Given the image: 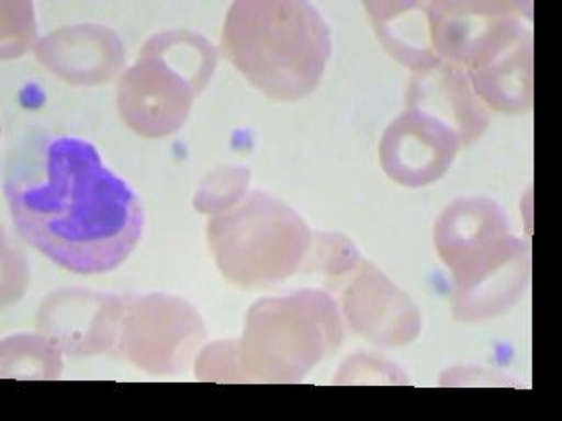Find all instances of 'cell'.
Instances as JSON below:
<instances>
[{"mask_svg": "<svg viewBox=\"0 0 562 421\" xmlns=\"http://www.w3.org/2000/svg\"><path fill=\"white\" fill-rule=\"evenodd\" d=\"M461 148V137L448 123L408 107L383 134L380 162L395 183L422 189L447 174Z\"/></svg>", "mask_w": 562, "mask_h": 421, "instance_id": "8", "label": "cell"}, {"mask_svg": "<svg viewBox=\"0 0 562 421\" xmlns=\"http://www.w3.org/2000/svg\"><path fill=\"white\" fill-rule=\"evenodd\" d=\"M310 234L294 210L255 193L245 206L210 221V244L224 276L243 286L277 283L297 269Z\"/></svg>", "mask_w": 562, "mask_h": 421, "instance_id": "5", "label": "cell"}, {"mask_svg": "<svg viewBox=\"0 0 562 421\" xmlns=\"http://www.w3.org/2000/svg\"><path fill=\"white\" fill-rule=\"evenodd\" d=\"M127 83L128 120L139 134L169 136L183 127L195 95L210 83L216 49L189 31L164 32L149 41Z\"/></svg>", "mask_w": 562, "mask_h": 421, "instance_id": "4", "label": "cell"}, {"mask_svg": "<svg viewBox=\"0 0 562 421\" xmlns=\"http://www.w3.org/2000/svg\"><path fill=\"white\" fill-rule=\"evenodd\" d=\"M220 44L251 87L281 102L312 95L333 55L329 25L303 0H237Z\"/></svg>", "mask_w": 562, "mask_h": 421, "instance_id": "2", "label": "cell"}, {"mask_svg": "<svg viewBox=\"0 0 562 421\" xmlns=\"http://www.w3.org/2000/svg\"><path fill=\"white\" fill-rule=\"evenodd\" d=\"M432 44L439 60L479 69L529 34V2H429Z\"/></svg>", "mask_w": 562, "mask_h": 421, "instance_id": "7", "label": "cell"}, {"mask_svg": "<svg viewBox=\"0 0 562 421\" xmlns=\"http://www.w3.org/2000/svg\"><path fill=\"white\" fill-rule=\"evenodd\" d=\"M360 280L348 297V312L357 330L385 344H406L420 333V312L408 295L391 285L382 274Z\"/></svg>", "mask_w": 562, "mask_h": 421, "instance_id": "10", "label": "cell"}, {"mask_svg": "<svg viewBox=\"0 0 562 421\" xmlns=\"http://www.w3.org/2000/svg\"><path fill=\"white\" fill-rule=\"evenodd\" d=\"M532 32L479 69L465 70L483 105L503 114H518L535 104Z\"/></svg>", "mask_w": 562, "mask_h": 421, "instance_id": "11", "label": "cell"}, {"mask_svg": "<svg viewBox=\"0 0 562 421\" xmlns=\"http://www.w3.org/2000/svg\"><path fill=\"white\" fill-rule=\"evenodd\" d=\"M435 246L456 283L459 320H487L522 297L529 285V244L512 234L491 198H457L439 215Z\"/></svg>", "mask_w": 562, "mask_h": 421, "instance_id": "3", "label": "cell"}, {"mask_svg": "<svg viewBox=\"0 0 562 421\" xmlns=\"http://www.w3.org/2000/svg\"><path fill=\"white\" fill-rule=\"evenodd\" d=\"M364 8L392 58L417 72L441 64L432 44L429 2H364Z\"/></svg>", "mask_w": 562, "mask_h": 421, "instance_id": "12", "label": "cell"}, {"mask_svg": "<svg viewBox=\"0 0 562 421\" xmlns=\"http://www.w3.org/2000/svg\"><path fill=\"white\" fill-rule=\"evenodd\" d=\"M408 107L448 123L461 137L462 146L473 145L488 125L487 107L473 92L465 70L443 61L413 78Z\"/></svg>", "mask_w": 562, "mask_h": 421, "instance_id": "9", "label": "cell"}, {"mask_svg": "<svg viewBox=\"0 0 562 421\" xmlns=\"http://www.w3.org/2000/svg\"><path fill=\"white\" fill-rule=\"evenodd\" d=\"M2 192L18 236L79 276L119 269L145 232L137 193L81 137L26 134L5 157Z\"/></svg>", "mask_w": 562, "mask_h": 421, "instance_id": "1", "label": "cell"}, {"mask_svg": "<svg viewBox=\"0 0 562 421\" xmlns=\"http://www.w3.org/2000/svg\"><path fill=\"white\" fill-rule=\"evenodd\" d=\"M338 332V316L327 297L299 294L266 300L248 321L246 364L271 382H290L321 360Z\"/></svg>", "mask_w": 562, "mask_h": 421, "instance_id": "6", "label": "cell"}]
</instances>
